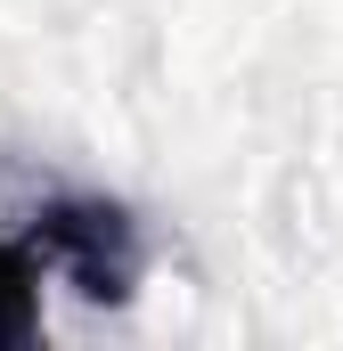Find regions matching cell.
Wrapping results in <instances>:
<instances>
[{"instance_id":"6da1fadb","label":"cell","mask_w":343,"mask_h":351,"mask_svg":"<svg viewBox=\"0 0 343 351\" xmlns=\"http://www.w3.org/2000/svg\"><path fill=\"white\" fill-rule=\"evenodd\" d=\"M16 229L41 245V262L58 286H74L82 302H131L147 245H139V221L115 204V196H41L33 213H16Z\"/></svg>"},{"instance_id":"7a4b0ae2","label":"cell","mask_w":343,"mask_h":351,"mask_svg":"<svg viewBox=\"0 0 343 351\" xmlns=\"http://www.w3.org/2000/svg\"><path fill=\"white\" fill-rule=\"evenodd\" d=\"M41 286H49V262L25 229H0V351H25L41 335Z\"/></svg>"}]
</instances>
